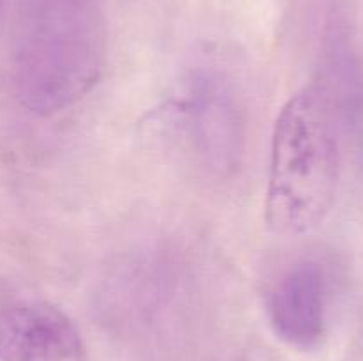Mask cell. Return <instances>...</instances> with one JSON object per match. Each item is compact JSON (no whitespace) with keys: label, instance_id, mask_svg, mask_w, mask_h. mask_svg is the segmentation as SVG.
Instances as JSON below:
<instances>
[{"label":"cell","instance_id":"5b68a950","mask_svg":"<svg viewBox=\"0 0 363 361\" xmlns=\"http://www.w3.org/2000/svg\"><path fill=\"white\" fill-rule=\"evenodd\" d=\"M330 280L315 260L294 264L273 287L266 301L269 324L287 345L312 350L323 343L328 328Z\"/></svg>","mask_w":363,"mask_h":361},{"label":"cell","instance_id":"6da1fadb","mask_svg":"<svg viewBox=\"0 0 363 361\" xmlns=\"http://www.w3.org/2000/svg\"><path fill=\"white\" fill-rule=\"evenodd\" d=\"M101 0H21L14 38V87L21 105L53 113L80 101L105 64Z\"/></svg>","mask_w":363,"mask_h":361},{"label":"cell","instance_id":"277c9868","mask_svg":"<svg viewBox=\"0 0 363 361\" xmlns=\"http://www.w3.org/2000/svg\"><path fill=\"white\" fill-rule=\"evenodd\" d=\"M0 361H87V353L60 308L20 299L0 306Z\"/></svg>","mask_w":363,"mask_h":361},{"label":"cell","instance_id":"7a4b0ae2","mask_svg":"<svg viewBox=\"0 0 363 361\" xmlns=\"http://www.w3.org/2000/svg\"><path fill=\"white\" fill-rule=\"evenodd\" d=\"M339 110L321 84L298 91L277 117L272 137L266 223L300 236L330 214L340 179Z\"/></svg>","mask_w":363,"mask_h":361},{"label":"cell","instance_id":"3957f363","mask_svg":"<svg viewBox=\"0 0 363 361\" xmlns=\"http://www.w3.org/2000/svg\"><path fill=\"white\" fill-rule=\"evenodd\" d=\"M181 127L202 161L216 172L233 170L243 149V120L233 92L220 78L197 74L177 105Z\"/></svg>","mask_w":363,"mask_h":361}]
</instances>
